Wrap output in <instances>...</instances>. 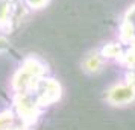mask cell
I'll return each mask as SVG.
<instances>
[{"mask_svg": "<svg viewBox=\"0 0 135 130\" xmlns=\"http://www.w3.org/2000/svg\"><path fill=\"white\" fill-rule=\"evenodd\" d=\"M31 2H32V5H41L44 0H31Z\"/></svg>", "mask_w": 135, "mask_h": 130, "instance_id": "7a4b0ae2", "label": "cell"}, {"mask_svg": "<svg viewBox=\"0 0 135 130\" xmlns=\"http://www.w3.org/2000/svg\"><path fill=\"white\" fill-rule=\"evenodd\" d=\"M132 95H134L132 88H120V89H115V91H114V98H115L117 101L129 100V98H132Z\"/></svg>", "mask_w": 135, "mask_h": 130, "instance_id": "6da1fadb", "label": "cell"}]
</instances>
